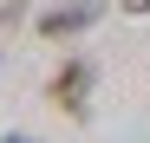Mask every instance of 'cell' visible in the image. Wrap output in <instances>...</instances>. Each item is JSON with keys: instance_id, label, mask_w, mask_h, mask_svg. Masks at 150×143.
I'll return each mask as SVG.
<instances>
[{"instance_id": "obj_1", "label": "cell", "mask_w": 150, "mask_h": 143, "mask_svg": "<svg viewBox=\"0 0 150 143\" xmlns=\"http://www.w3.org/2000/svg\"><path fill=\"white\" fill-rule=\"evenodd\" d=\"M85 91H91V59H65L52 72V85H46V98H52L65 117H85Z\"/></svg>"}, {"instance_id": "obj_2", "label": "cell", "mask_w": 150, "mask_h": 143, "mask_svg": "<svg viewBox=\"0 0 150 143\" xmlns=\"http://www.w3.org/2000/svg\"><path fill=\"white\" fill-rule=\"evenodd\" d=\"M85 26H98V7H46L39 13V33L46 39H72V33H85Z\"/></svg>"}, {"instance_id": "obj_3", "label": "cell", "mask_w": 150, "mask_h": 143, "mask_svg": "<svg viewBox=\"0 0 150 143\" xmlns=\"http://www.w3.org/2000/svg\"><path fill=\"white\" fill-rule=\"evenodd\" d=\"M0 143H33V137H20V130H13V137H0Z\"/></svg>"}]
</instances>
